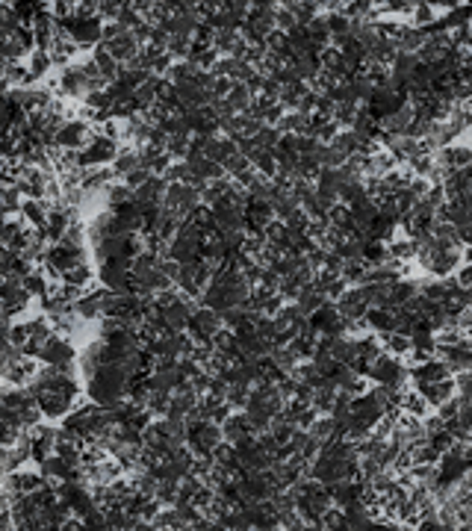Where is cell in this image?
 Here are the masks:
<instances>
[{
	"instance_id": "1",
	"label": "cell",
	"mask_w": 472,
	"mask_h": 531,
	"mask_svg": "<svg viewBox=\"0 0 472 531\" xmlns=\"http://www.w3.org/2000/svg\"><path fill=\"white\" fill-rule=\"evenodd\" d=\"M408 375H411V366L404 363V357H396L390 352H384L381 357H375L372 360V369H369V381L384 384V387H396V390L404 387Z\"/></svg>"
},
{
	"instance_id": "2",
	"label": "cell",
	"mask_w": 472,
	"mask_h": 531,
	"mask_svg": "<svg viewBox=\"0 0 472 531\" xmlns=\"http://www.w3.org/2000/svg\"><path fill=\"white\" fill-rule=\"evenodd\" d=\"M122 154V145L118 139L107 136V133H100L95 127V136L89 139V145L80 151V165L83 169H98V165H112L115 157Z\"/></svg>"
},
{
	"instance_id": "3",
	"label": "cell",
	"mask_w": 472,
	"mask_h": 531,
	"mask_svg": "<svg viewBox=\"0 0 472 531\" xmlns=\"http://www.w3.org/2000/svg\"><path fill=\"white\" fill-rule=\"evenodd\" d=\"M77 348L69 337L62 334H50L45 342H42V352H39V360L45 366H59V369H74V360H77Z\"/></svg>"
},
{
	"instance_id": "4",
	"label": "cell",
	"mask_w": 472,
	"mask_h": 531,
	"mask_svg": "<svg viewBox=\"0 0 472 531\" xmlns=\"http://www.w3.org/2000/svg\"><path fill=\"white\" fill-rule=\"evenodd\" d=\"M461 260H464V245H458V248H434L431 254L416 257V263L434 278H449L452 272H458Z\"/></svg>"
},
{
	"instance_id": "5",
	"label": "cell",
	"mask_w": 472,
	"mask_h": 531,
	"mask_svg": "<svg viewBox=\"0 0 472 531\" xmlns=\"http://www.w3.org/2000/svg\"><path fill=\"white\" fill-rule=\"evenodd\" d=\"M95 124L83 121V119H69L59 133H57V148H62V151H83V148L89 145V139L95 136Z\"/></svg>"
},
{
	"instance_id": "6",
	"label": "cell",
	"mask_w": 472,
	"mask_h": 531,
	"mask_svg": "<svg viewBox=\"0 0 472 531\" xmlns=\"http://www.w3.org/2000/svg\"><path fill=\"white\" fill-rule=\"evenodd\" d=\"M107 47V51L122 62V65H130L133 59L139 56V51H142V42L136 39V32H133L130 27H124L122 32H118V36H112V39H107V42H100Z\"/></svg>"
},
{
	"instance_id": "7",
	"label": "cell",
	"mask_w": 472,
	"mask_h": 531,
	"mask_svg": "<svg viewBox=\"0 0 472 531\" xmlns=\"http://www.w3.org/2000/svg\"><path fill=\"white\" fill-rule=\"evenodd\" d=\"M47 475L39 470V472H24L21 470H12V472H4V490L12 493V496H21V493H36L39 487L47 484Z\"/></svg>"
},
{
	"instance_id": "8",
	"label": "cell",
	"mask_w": 472,
	"mask_h": 531,
	"mask_svg": "<svg viewBox=\"0 0 472 531\" xmlns=\"http://www.w3.org/2000/svg\"><path fill=\"white\" fill-rule=\"evenodd\" d=\"M36 402H39V407H42V413H45V419H50V422H54V419H65V417H69V413L77 407L74 398L62 395V393H57V390L39 393Z\"/></svg>"
},
{
	"instance_id": "9",
	"label": "cell",
	"mask_w": 472,
	"mask_h": 531,
	"mask_svg": "<svg viewBox=\"0 0 472 531\" xmlns=\"http://www.w3.org/2000/svg\"><path fill=\"white\" fill-rule=\"evenodd\" d=\"M437 357H443L452 366V372L472 369V342H469V337L464 342H454V345H440V348H437Z\"/></svg>"
},
{
	"instance_id": "10",
	"label": "cell",
	"mask_w": 472,
	"mask_h": 531,
	"mask_svg": "<svg viewBox=\"0 0 472 531\" xmlns=\"http://www.w3.org/2000/svg\"><path fill=\"white\" fill-rule=\"evenodd\" d=\"M413 390L423 393L428 398V405L437 410L452 395H458V378H443V381H434V384H413Z\"/></svg>"
},
{
	"instance_id": "11",
	"label": "cell",
	"mask_w": 472,
	"mask_h": 531,
	"mask_svg": "<svg viewBox=\"0 0 472 531\" xmlns=\"http://www.w3.org/2000/svg\"><path fill=\"white\" fill-rule=\"evenodd\" d=\"M0 295H4V319H15L18 313H24L33 304V298H36L24 284L21 287H4Z\"/></svg>"
},
{
	"instance_id": "12",
	"label": "cell",
	"mask_w": 472,
	"mask_h": 531,
	"mask_svg": "<svg viewBox=\"0 0 472 531\" xmlns=\"http://www.w3.org/2000/svg\"><path fill=\"white\" fill-rule=\"evenodd\" d=\"M142 165V154H139V148H133V145H127V148H122V154L115 157V162H112V172H115V177L118 180H124L133 169H139Z\"/></svg>"
},
{
	"instance_id": "13",
	"label": "cell",
	"mask_w": 472,
	"mask_h": 531,
	"mask_svg": "<svg viewBox=\"0 0 472 531\" xmlns=\"http://www.w3.org/2000/svg\"><path fill=\"white\" fill-rule=\"evenodd\" d=\"M59 280H62V284H69V287H77V290H89L92 280H95V269L89 266V260H83V263L71 266V269L65 272Z\"/></svg>"
},
{
	"instance_id": "14",
	"label": "cell",
	"mask_w": 472,
	"mask_h": 531,
	"mask_svg": "<svg viewBox=\"0 0 472 531\" xmlns=\"http://www.w3.org/2000/svg\"><path fill=\"white\" fill-rule=\"evenodd\" d=\"M366 322H369V330H375V334H390V330H396V310L369 307Z\"/></svg>"
},
{
	"instance_id": "15",
	"label": "cell",
	"mask_w": 472,
	"mask_h": 531,
	"mask_svg": "<svg viewBox=\"0 0 472 531\" xmlns=\"http://www.w3.org/2000/svg\"><path fill=\"white\" fill-rule=\"evenodd\" d=\"M384 342V352H390L396 357H408L413 352V340L411 334H401V330H390V334H378Z\"/></svg>"
},
{
	"instance_id": "16",
	"label": "cell",
	"mask_w": 472,
	"mask_h": 531,
	"mask_svg": "<svg viewBox=\"0 0 472 531\" xmlns=\"http://www.w3.org/2000/svg\"><path fill=\"white\" fill-rule=\"evenodd\" d=\"M27 71H30V77H33V83H36V80H42L50 68H54V56H50V51H45V47H36V51H33L27 59Z\"/></svg>"
},
{
	"instance_id": "17",
	"label": "cell",
	"mask_w": 472,
	"mask_h": 531,
	"mask_svg": "<svg viewBox=\"0 0 472 531\" xmlns=\"http://www.w3.org/2000/svg\"><path fill=\"white\" fill-rule=\"evenodd\" d=\"M413 295H419V280H411V278H399L396 284H393V290H390V298H393L396 310L401 304H408Z\"/></svg>"
},
{
	"instance_id": "18",
	"label": "cell",
	"mask_w": 472,
	"mask_h": 531,
	"mask_svg": "<svg viewBox=\"0 0 472 531\" xmlns=\"http://www.w3.org/2000/svg\"><path fill=\"white\" fill-rule=\"evenodd\" d=\"M133 192H136V189H133V186H127L124 184V180H122V184H110L107 186V204H110V210L112 207H118V204H127V201H133Z\"/></svg>"
},
{
	"instance_id": "19",
	"label": "cell",
	"mask_w": 472,
	"mask_h": 531,
	"mask_svg": "<svg viewBox=\"0 0 472 531\" xmlns=\"http://www.w3.org/2000/svg\"><path fill=\"white\" fill-rule=\"evenodd\" d=\"M411 18H413V24H416V27H423V30H425V27H431L434 21H440V12H437L434 6H428L425 0H419Z\"/></svg>"
},
{
	"instance_id": "20",
	"label": "cell",
	"mask_w": 472,
	"mask_h": 531,
	"mask_svg": "<svg viewBox=\"0 0 472 531\" xmlns=\"http://www.w3.org/2000/svg\"><path fill=\"white\" fill-rule=\"evenodd\" d=\"M458 419L464 428H469L472 431V398H466V395H461V407H458Z\"/></svg>"
},
{
	"instance_id": "21",
	"label": "cell",
	"mask_w": 472,
	"mask_h": 531,
	"mask_svg": "<svg viewBox=\"0 0 472 531\" xmlns=\"http://www.w3.org/2000/svg\"><path fill=\"white\" fill-rule=\"evenodd\" d=\"M458 407H461V393H458V395H452L449 402H443L440 407H437V413H440L443 419H452V417H458Z\"/></svg>"
},
{
	"instance_id": "22",
	"label": "cell",
	"mask_w": 472,
	"mask_h": 531,
	"mask_svg": "<svg viewBox=\"0 0 472 531\" xmlns=\"http://www.w3.org/2000/svg\"><path fill=\"white\" fill-rule=\"evenodd\" d=\"M428 6H434L437 12H452V9H458V6H464L466 0H425Z\"/></svg>"
},
{
	"instance_id": "23",
	"label": "cell",
	"mask_w": 472,
	"mask_h": 531,
	"mask_svg": "<svg viewBox=\"0 0 472 531\" xmlns=\"http://www.w3.org/2000/svg\"><path fill=\"white\" fill-rule=\"evenodd\" d=\"M458 280H461L464 287H472V260H469V263L464 266V269L458 272Z\"/></svg>"
},
{
	"instance_id": "24",
	"label": "cell",
	"mask_w": 472,
	"mask_h": 531,
	"mask_svg": "<svg viewBox=\"0 0 472 531\" xmlns=\"http://www.w3.org/2000/svg\"><path fill=\"white\" fill-rule=\"evenodd\" d=\"M464 260H466V263L472 260V242H469V245H464Z\"/></svg>"
},
{
	"instance_id": "25",
	"label": "cell",
	"mask_w": 472,
	"mask_h": 531,
	"mask_svg": "<svg viewBox=\"0 0 472 531\" xmlns=\"http://www.w3.org/2000/svg\"><path fill=\"white\" fill-rule=\"evenodd\" d=\"M4 4H9V6H15V4H18V0H4Z\"/></svg>"
},
{
	"instance_id": "26",
	"label": "cell",
	"mask_w": 472,
	"mask_h": 531,
	"mask_svg": "<svg viewBox=\"0 0 472 531\" xmlns=\"http://www.w3.org/2000/svg\"><path fill=\"white\" fill-rule=\"evenodd\" d=\"M466 337H469V342H472V328H466Z\"/></svg>"
},
{
	"instance_id": "27",
	"label": "cell",
	"mask_w": 472,
	"mask_h": 531,
	"mask_svg": "<svg viewBox=\"0 0 472 531\" xmlns=\"http://www.w3.org/2000/svg\"><path fill=\"white\" fill-rule=\"evenodd\" d=\"M466 4H472V0H466Z\"/></svg>"
},
{
	"instance_id": "28",
	"label": "cell",
	"mask_w": 472,
	"mask_h": 531,
	"mask_svg": "<svg viewBox=\"0 0 472 531\" xmlns=\"http://www.w3.org/2000/svg\"><path fill=\"white\" fill-rule=\"evenodd\" d=\"M47 4H50V0H47Z\"/></svg>"
}]
</instances>
